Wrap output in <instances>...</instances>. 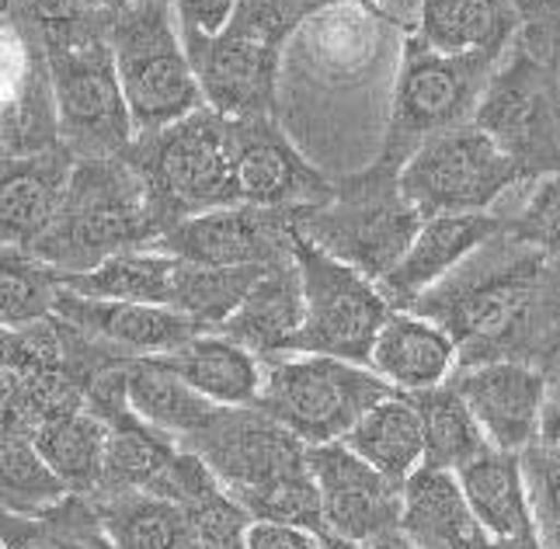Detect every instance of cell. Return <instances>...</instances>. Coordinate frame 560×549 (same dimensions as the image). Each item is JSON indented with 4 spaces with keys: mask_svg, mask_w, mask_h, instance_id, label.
<instances>
[{
    "mask_svg": "<svg viewBox=\"0 0 560 549\" xmlns=\"http://www.w3.org/2000/svg\"><path fill=\"white\" fill-rule=\"evenodd\" d=\"M404 313L450 330L459 369L485 362L547 369L560 355V258L505 230Z\"/></svg>",
    "mask_w": 560,
    "mask_h": 549,
    "instance_id": "6da1fadb",
    "label": "cell"
},
{
    "mask_svg": "<svg viewBox=\"0 0 560 549\" xmlns=\"http://www.w3.org/2000/svg\"><path fill=\"white\" fill-rule=\"evenodd\" d=\"M255 522H282L324 533L320 490L311 474V445L255 407H220L188 442Z\"/></svg>",
    "mask_w": 560,
    "mask_h": 549,
    "instance_id": "7a4b0ae2",
    "label": "cell"
},
{
    "mask_svg": "<svg viewBox=\"0 0 560 549\" xmlns=\"http://www.w3.org/2000/svg\"><path fill=\"white\" fill-rule=\"evenodd\" d=\"M108 25L112 14L91 11L38 32L60 115V140L77 161L126 156L137 140V126L115 70Z\"/></svg>",
    "mask_w": 560,
    "mask_h": 549,
    "instance_id": "3957f363",
    "label": "cell"
},
{
    "mask_svg": "<svg viewBox=\"0 0 560 549\" xmlns=\"http://www.w3.org/2000/svg\"><path fill=\"white\" fill-rule=\"evenodd\" d=\"M164 230L126 156L77 161L60 215L32 250L60 274H81L126 250L158 247Z\"/></svg>",
    "mask_w": 560,
    "mask_h": 549,
    "instance_id": "277c9868",
    "label": "cell"
},
{
    "mask_svg": "<svg viewBox=\"0 0 560 549\" xmlns=\"http://www.w3.org/2000/svg\"><path fill=\"white\" fill-rule=\"evenodd\" d=\"M126 161L143 178L150 209L164 233L191 215L241 206L234 126L206 105L175 126L140 132L126 150Z\"/></svg>",
    "mask_w": 560,
    "mask_h": 549,
    "instance_id": "5b68a950",
    "label": "cell"
},
{
    "mask_svg": "<svg viewBox=\"0 0 560 549\" xmlns=\"http://www.w3.org/2000/svg\"><path fill=\"white\" fill-rule=\"evenodd\" d=\"M501 60L505 56L488 52L450 56L421 43L418 32L404 35L390 122H386L376 164L400 174L404 164L439 132L474 122L480 97Z\"/></svg>",
    "mask_w": 560,
    "mask_h": 549,
    "instance_id": "8992f818",
    "label": "cell"
},
{
    "mask_svg": "<svg viewBox=\"0 0 560 549\" xmlns=\"http://www.w3.org/2000/svg\"><path fill=\"white\" fill-rule=\"evenodd\" d=\"M424 226L421 209L404 195L400 174L376 161L335 182V199L296 215V230L324 254L383 282Z\"/></svg>",
    "mask_w": 560,
    "mask_h": 549,
    "instance_id": "52a82bcc",
    "label": "cell"
},
{
    "mask_svg": "<svg viewBox=\"0 0 560 549\" xmlns=\"http://www.w3.org/2000/svg\"><path fill=\"white\" fill-rule=\"evenodd\" d=\"M108 38L137 136L175 126L206 105L178 14L167 0H132L112 17Z\"/></svg>",
    "mask_w": 560,
    "mask_h": 549,
    "instance_id": "ba28073f",
    "label": "cell"
},
{
    "mask_svg": "<svg viewBox=\"0 0 560 549\" xmlns=\"http://www.w3.org/2000/svg\"><path fill=\"white\" fill-rule=\"evenodd\" d=\"M498 150L515 164L523 185L560 174V73L557 60L536 56L523 43L509 49L474 115Z\"/></svg>",
    "mask_w": 560,
    "mask_h": 549,
    "instance_id": "9c48e42d",
    "label": "cell"
},
{
    "mask_svg": "<svg viewBox=\"0 0 560 549\" xmlns=\"http://www.w3.org/2000/svg\"><path fill=\"white\" fill-rule=\"evenodd\" d=\"M397 389L373 369L327 355H289L265 365L258 407L306 445L341 442Z\"/></svg>",
    "mask_w": 560,
    "mask_h": 549,
    "instance_id": "30bf717a",
    "label": "cell"
},
{
    "mask_svg": "<svg viewBox=\"0 0 560 549\" xmlns=\"http://www.w3.org/2000/svg\"><path fill=\"white\" fill-rule=\"evenodd\" d=\"M293 258L306 300V324L300 330L296 355H327L370 369L380 330L394 313L380 285L365 279L359 268L324 254L300 230Z\"/></svg>",
    "mask_w": 560,
    "mask_h": 549,
    "instance_id": "8fae6325",
    "label": "cell"
},
{
    "mask_svg": "<svg viewBox=\"0 0 560 549\" xmlns=\"http://www.w3.org/2000/svg\"><path fill=\"white\" fill-rule=\"evenodd\" d=\"M515 185H523L515 164L474 122L439 132L400 171V188L424 220L488 212Z\"/></svg>",
    "mask_w": 560,
    "mask_h": 549,
    "instance_id": "7c38bea8",
    "label": "cell"
},
{
    "mask_svg": "<svg viewBox=\"0 0 560 549\" xmlns=\"http://www.w3.org/2000/svg\"><path fill=\"white\" fill-rule=\"evenodd\" d=\"M63 147L49 63L25 17L0 22V167Z\"/></svg>",
    "mask_w": 560,
    "mask_h": 549,
    "instance_id": "4fadbf2b",
    "label": "cell"
},
{
    "mask_svg": "<svg viewBox=\"0 0 560 549\" xmlns=\"http://www.w3.org/2000/svg\"><path fill=\"white\" fill-rule=\"evenodd\" d=\"M296 215L244 202L212 209L171 226L153 250L212 268H276L293 261Z\"/></svg>",
    "mask_w": 560,
    "mask_h": 549,
    "instance_id": "5bb4252c",
    "label": "cell"
},
{
    "mask_svg": "<svg viewBox=\"0 0 560 549\" xmlns=\"http://www.w3.org/2000/svg\"><path fill=\"white\" fill-rule=\"evenodd\" d=\"M234 126V171L244 206L306 212L335 199V182L293 147L276 115L230 119Z\"/></svg>",
    "mask_w": 560,
    "mask_h": 549,
    "instance_id": "9a60e30c",
    "label": "cell"
},
{
    "mask_svg": "<svg viewBox=\"0 0 560 549\" xmlns=\"http://www.w3.org/2000/svg\"><path fill=\"white\" fill-rule=\"evenodd\" d=\"M182 35L206 108L226 115V119L276 115L282 49L265 46L234 28H223L217 35L182 28Z\"/></svg>",
    "mask_w": 560,
    "mask_h": 549,
    "instance_id": "2e32d148",
    "label": "cell"
},
{
    "mask_svg": "<svg viewBox=\"0 0 560 549\" xmlns=\"http://www.w3.org/2000/svg\"><path fill=\"white\" fill-rule=\"evenodd\" d=\"M311 474L320 490L324 533L345 542H370L400 528L404 483H394L355 456L345 442L311 448Z\"/></svg>",
    "mask_w": 560,
    "mask_h": 549,
    "instance_id": "e0dca14e",
    "label": "cell"
},
{
    "mask_svg": "<svg viewBox=\"0 0 560 549\" xmlns=\"http://www.w3.org/2000/svg\"><path fill=\"white\" fill-rule=\"evenodd\" d=\"M450 383L467 400L494 448L523 456L539 439L547 410V369L526 362H485L456 369Z\"/></svg>",
    "mask_w": 560,
    "mask_h": 549,
    "instance_id": "ac0fdd59",
    "label": "cell"
},
{
    "mask_svg": "<svg viewBox=\"0 0 560 549\" xmlns=\"http://www.w3.org/2000/svg\"><path fill=\"white\" fill-rule=\"evenodd\" d=\"M509 230V215L494 212H459V215H429L415 237L404 261L386 274L380 292L394 309H411L424 292L435 289L442 279L474 258V254L491 244Z\"/></svg>",
    "mask_w": 560,
    "mask_h": 549,
    "instance_id": "d6986e66",
    "label": "cell"
},
{
    "mask_svg": "<svg viewBox=\"0 0 560 549\" xmlns=\"http://www.w3.org/2000/svg\"><path fill=\"white\" fill-rule=\"evenodd\" d=\"M56 317L81 327L84 335L105 341L108 348L122 351L126 359L167 355L191 338L206 335L199 320L171 306L150 303H115V300H88L70 289H60L56 296Z\"/></svg>",
    "mask_w": 560,
    "mask_h": 549,
    "instance_id": "ffe728a7",
    "label": "cell"
},
{
    "mask_svg": "<svg viewBox=\"0 0 560 549\" xmlns=\"http://www.w3.org/2000/svg\"><path fill=\"white\" fill-rule=\"evenodd\" d=\"M77 156L56 147L0 167V247L32 250L60 215Z\"/></svg>",
    "mask_w": 560,
    "mask_h": 549,
    "instance_id": "44dd1931",
    "label": "cell"
},
{
    "mask_svg": "<svg viewBox=\"0 0 560 549\" xmlns=\"http://www.w3.org/2000/svg\"><path fill=\"white\" fill-rule=\"evenodd\" d=\"M370 369L397 394H424L453 379L459 369V348L450 330H442L435 320L394 309L376 338Z\"/></svg>",
    "mask_w": 560,
    "mask_h": 549,
    "instance_id": "7402d4cb",
    "label": "cell"
},
{
    "mask_svg": "<svg viewBox=\"0 0 560 549\" xmlns=\"http://www.w3.org/2000/svg\"><path fill=\"white\" fill-rule=\"evenodd\" d=\"M306 324V300L296 258L268 268L258 285L247 292L241 309L226 320L223 335L244 344L268 365L296 355L300 330Z\"/></svg>",
    "mask_w": 560,
    "mask_h": 549,
    "instance_id": "603a6c76",
    "label": "cell"
},
{
    "mask_svg": "<svg viewBox=\"0 0 560 549\" xmlns=\"http://www.w3.org/2000/svg\"><path fill=\"white\" fill-rule=\"evenodd\" d=\"M158 359L217 407H255L261 397L265 362L223 330H206Z\"/></svg>",
    "mask_w": 560,
    "mask_h": 549,
    "instance_id": "cb8c5ba5",
    "label": "cell"
},
{
    "mask_svg": "<svg viewBox=\"0 0 560 549\" xmlns=\"http://www.w3.org/2000/svg\"><path fill=\"white\" fill-rule=\"evenodd\" d=\"M400 533L418 549H474L488 536L474 518L456 474L432 466H421L404 480Z\"/></svg>",
    "mask_w": 560,
    "mask_h": 549,
    "instance_id": "d4e9b609",
    "label": "cell"
},
{
    "mask_svg": "<svg viewBox=\"0 0 560 549\" xmlns=\"http://www.w3.org/2000/svg\"><path fill=\"white\" fill-rule=\"evenodd\" d=\"M518 28L523 22L512 0H418V38L450 56H505Z\"/></svg>",
    "mask_w": 560,
    "mask_h": 549,
    "instance_id": "484cf974",
    "label": "cell"
},
{
    "mask_svg": "<svg viewBox=\"0 0 560 549\" xmlns=\"http://www.w3.org/2000/svg\"><path fill=\"white\" fill-rule=\"evenodd\" d=\"M463 494L474 518L480 522L488 536L509 539V536H526L536 533V512L529 501V483L523 456L505 453V448H488L474 463H467L456 474Z\"/></svg>",
    "mask_w": 560,
    "mask_h": 549,
    "instance_id": "4316f807",
    "label": "cell"
},
{
    "mask_svg": "<svg viewBox=\"0 0 560 549\" xmlns=\"http://www.w3.org/2000/svg\"><path fill=\"white\" fill-rule=\"evenodd\" d=\"M28 439L38 448V456L49 463L52 474L67 483L70 494H98L105 477L108 424L91 407L43 421Z\"/></svg>",
    "mask_w": 560,
    "mask_h": 549,
    "instance_id": "83f0119b",
    "label": "cell"
},
{
    "mask_svg": "<svg viewBox=\"0 0 560 549\" xmlns=\"http://www.w3.org/2000/svg\"><path fill=\"white\" fill-rule=\"evenodd\" d=\"M341 442L394 483H404L424 466V428L408 394L380 400Z\"/></svg>",
    "mask_w": 560,
    "mask_h": 549,
    "instance_id": "f1b7e54d",
    "label": "cell"
},
{
    "mask_svg": "<svg viewBox=\"0 0 560 549\" xmlns=\"http://www.w3.org/2000/svg\"><path fill=\"white\" fill-rule=\"evenodd\" d=\"M126 397L147 424L167 431L178 442H188L220 410L175 376L158 355L126 362Z\"/></svg>",
    "mask_w": 560,
    "mask_h": 549,
    "instance_id": "f546056e",
    "label": "cell"
},
{
    "mask_svg": "<svg viewBox=\"0 0 560 549\" xmlns=\"http://www.w3.org/2000/svg\"><path fill=\"white\" fill-rule=\"evenodd\" d=\"M112 549H191L196 533L185 507L150 490L91 498Z\"/></svg>",
    "mask_w": 560,
    "mask_h": 549,
    "instance_id": "4dcf8cb0",
    "label": "cell"
},
{
    "mask_svg": "<svg viewBox=\"0 0 560 549\" xmlns=\"http://www.w3.org/2000/svg\"><path fill=\"white\" fill-rule=\"evenodd\" d=\"M178 258L164 250H126L102 261L98 268L81 274H63V289L88 300H115V303H171V279H175Z\"/></svg>",
    "mask_w": 560,
    "mask_h": 549,
    "instance_id": "1f68e13d",
    "label": "cell"
},
{
    "mask_svg": "<svg viewBox=\"0 0 560 549\" xmlns=\"http://www.w3.org/2000/svg\"><path fill=\"white\" fill-rule=\"evenodd\" d=\"M408 397L415 400L424 428V466L459 474L463 466L491 448L485 428L477 424L474 410L456 394L453 383Z\"/></svg>",
    "mask_w": 560,
    "mask_h": 549,
    "instance_id": "d6a6232c",
    "label": "cell"
},
{
    "mask_svg": "<svg viewBox=\"0 0 560 549\" xmlns=\"http://www.w3.org/2000/svg\"><path fill=\"white\" fill-rule=\"evenodd\" d=\"M0 542L4 549H112L98 507L84 494H67L35 518L0 512Z\"/></svg>",
    "mask_w": 560,
    "mask_h": 549,
    "instance_id": "836d02e7",
    "label": "cell"
},
{
    "mask_svg": "<svg viewBox=\"0 0 560 549\" xmlns=\"http://www.w3.org/2000/svg\"><path fill=\"white\" fill-rule=\"evenodd\" d=\"M265 271L268 268H212L178 258L167 306L199 320L206 330H223Z\"/></svg>",
    "mask_w": 560,
    "mask_h": 549,
    "instance_id": "e575fe53",
    "label": "cell"
},
{
    "mask_svg": "<svg viewBox=\"0 0 560 549\" xmlns=\"http://www.w3.org/2000/svg\"><path fill=\"white\" fill-rule=\"evenodd\" d=\"M63 274L35 250L0 247V327H32L56 313Z\"/></svg>",
    "mask_w": 560,
    "mask_h": 549,
    "instance_id": "d590c367",
    "label": "cell"
},
{
    "mask_svg": "<svg viewBox=\"0 0 560 549\" xmlns=\"http://www.w3.org/2000/svg\"><path fill=\"white\" fill-rule=\"evenodd\" d=\"M67 494V483L38 456L28 435H8L0 442V512L35 518Z\"/></svg>",
    "mask_w": 560,
    "mask_h": 549,
    "instance_id": "8d00e7d4",
    "label": "cell"
},
{
    "mask_svg": "<svg viewBox=\"0 0 560 549\" xmlns=\"http://www.w3.org/2000/svg\"><path fill=\"white\" fill-rule=\"evenodd\" d=\"M49 369H67V335L56 313L32 327H0V372Z\"/></svg>",
    "mask_w": 560,
    "mask_h": 549,
    "instance_id": "74e56055",
    "label": "cell"
},
{
    "mask_svg": "<svg viewBox=\"0 0 560 549\" xmlns=\"http://www.w3.org/2000/svg\"><path fill=\"white\" fill-rule=\"evenodd\" d=\"M306 17H311V0H237L226 28L258 38L272 49H285Z\"/></svg>",
    "mask_w": 560,
    "mask_h": 549,
    "instance_id": "f35d334b",
    "label": "cell"
},
{
    "mask_svg": "<svg viewBox=\"0 0 560 549\" xmlns=\"http://www.w3.org/2000/svg\"><path fill=\"white\" fill-rule=\"evenodd\" d=\"M509 233L523 244L547 250L550 258H560V174L539 182L523 212L509 215Z\"/></svg>",
    "mask_w": 560,
    "mask_h": 549,
    "instance_id": "ab89813d",
    "label": "cell"
},
{
    "mask_svg": "<svg viewBox=\"0 0 560 549\" xmlns=\"http://www.w3.org/2000/svg\"><path fill=\"white\" fill-rule=\"evenodd\" d=\"M523 469H526L536 525L539 528L560 525V456H553L550 448L533 442L523 453Z\"/></svg>",
    "mask_w": 560,
    "mask_h": 549,
    "instance_id": "60d3db41",
    "label": "cell"
},
{
    "mask_svg": "<svg viewBox=\"0 0 560 549\" xmlns=\"http://www.w3.org/2000/svg\"><path fill=\"white\" fill-rule=\"evenodd\" d=\"M518 11V38L526 49H533L536 56H547V60H557L560 49V0H512Z\"/></svg>",
    "mask_w": 560,
    "mask_h": 549,
    "instance_id": "b9f144b4",
    "label": "cell"
},
{
    "mask_svg": "<svg viewBox=\"0 0 560 549\" xmlns=\"http://www.w3.org/2000/svg\"><path fill=\"white\" fill-rule=\"evenodd\" d=\"M178 14V25L185 32H206L217 35L226 28V22L234 17L237 0H167Z\"/></svg>",
    "mask_w": 560,
    "mask_h": 549,
    "instance_id": "7bdbcfd3",
    "label": "cell"
},
{
    "mask_svg": "<svg viewBox=\"0 0 560 549\" xmlns=\"http://www.w3.org/2000/svg\"><path fill=\"white\" fill-rule=\"evenodd\" d=\"M91 11L94 8L88 4V0H14L11 4V14L25 17L35 32L73 22V17H84Z\"/></svg>",
    "mask_w": 560,
    "mask_h": 549,
    "instance_id": "ee69618b",
    "label": "cell"
},
{
    "mask_svg": "<svg viewBox=\"0 0 560 549\" xmlns=\"http://www.w3.org/2000/svg\"><path fill=\"white\" fill-rule=\"evenodd\" d=\"M244 549H324L317 533H306L296 525H282V522H255L247 533Z\"/></svg>",
    "mask_w": 560,
    "mask_h": 549,
    "instance_id": "f6af8a7d",
    "label": "cell"
},
{
    "mask_svg": "<svg viewBox=\"0 0 560 549\" xmlns=\"http://www.w3.org/2000/svg\"><path fill=\"white\" fill-rule=\"evenodd\" d=\"M320 542L327 549H418L408 536L400 533H390V536H380V539H370V542H345V539H331V536H320Z\"/></svg>",
    "mask_w": 560,
    "mask_h": 549,
    "instance_id": "bcb514c9",
    "label": "cell"
},
{
    "mask_svg": "<svg viewBox=\"0 0 560 549\" xmlns=\"http://www.w3.org/2000/svg\"><path fill=\"white\" fill-rule=\"evenodd\" d=\"M544 448H550L553 456H560V400L547 404L544 410V424H539V439H536Z\"/></svg>",
    "mask_w": 560,
    "mask_h": 549,
    "instance_id": "7dc6e473",
    "label": "cell"
},
{
    "mask_svg": "<svg viewBox=\"0 0 560 549\" xmlns=\"http://www.w3.org/2000/svg\"><path fill=\"white\" fill-rule=\"evenodd\" d=\"M474 549H547L544 546V536L536 533H526V536H509V539H498V536H485Z\"/></svg>",
    "mask_w": 560,
    "mask_h": 549,
    "instance_id": "c3c4849f",
    "label": "cell"
},
{
    "mask_svg": "<svg viewBox=\"0 0 560 549\" xmlns=\"http://www.w3.org/2000/svg\"><path fill=\"white\" fill-rule=\"evenodd\" d=\"M88 4L94 8V11H102V14H119V11H126L129 4H132V0H88Z\"/></svg>",
    "mask_w": 560,
    "mask_h": 549,
    "instance_id": "681fc988",
    "label": "cell"
},
{
    "mask_svg": "<svg viewBox=\"0 0 560 549\" xmlns=\"http://www.w3.org/2000/svg\"><path fill=\"white\" fill-rule=\"evenodd\" d=\"M341 4H373V0H311V14L324 8H341Z\"/></svg>",
    "mask_w": 560,
    "mask_h": 549,
    "instance_id": "f907efd6",
    "label": "cell"
},
{
    "mask_svg": "<svg viewBox=\"0 0 560 549\" xmlns=\"http://www.w3.org/2000/svg\"><path fill=\"white\" fill-rule=\"evenodd\" d=\"M539 536H544V546H547V549H560V525L539 528Z\"/></svg>",
    "mask_w": 560,
    "mask_h": 549,
    "instance_id": "816d5d0a",
    "label": "cell"
},
{
    "mask_svg": "<svg viewBox=\"0 0 560 549\" xmlns=\"http://www.w3.org/2000/svg\"><path fill=\"white\" fill-rule=\"evenodd\" d=\"M11 4H14V0H0V22H4V17L11 14Z\"/></svg>",
    "mask_w": 560,
    "mask_h": 549,
    "instance_id": "f5cc1de1",
    "label": "cell"
},
{
    "mask_svg": "<svg viewBox=\"0 0 560 549\" xmlns=\"http://www.w3.org/2000/svg\"><path fill=\"white\" fill-rule=\"evenodd\" d=\"M8 435H14V431H11V428H8V424H4V421H0V442H4V439H8Z\"/></svg>",
    "mask_w": 560,
    "mask_h": 549,
    "instance_id": "db71d44e",
    "label": "cell"
},
{
    "mask_svg": "<svg viewBox=\"0 0 560 549\" xmlns=\"http://www.w3.org/2000/svg\"><path fill=\"white\" fill-rule=\"evenodd\" d=\"M0 549H4V542H0Z\"/></svg>",
    "mask_w": 560,
    "mask_h": 549,
    "instance_id": "11a10c76",
    "label": "cell"
},
{
    "mask_svg": "<svg viewBox=\"0 0 560 549\" xmlns=\"http://www.w3.org/2000/svg\"><path fill=\"white\" fill-rule=\"evenodd\" d=\"M191 549H199V546H191Z\"/></svg>",
    "mask_w": 560,
    "mask_h": 549,
    "instance_id": "9f6ffc18",
    "label": "cell"
},
{
    "mask_svg": "<svg viewBox=\"0 0 560 549\" xmlns=\"http://www.w3.org/2000/svg\"><path fill=\"white\" fill-rule=\"evenodd\" d=\"M324 549H327V546H324Z\"/></svg>",
    "mask_w": 560,
    "mask_h": 549,
    "instance_id": "6f0895ef",
    "label": "cell"
}]
</instances>
